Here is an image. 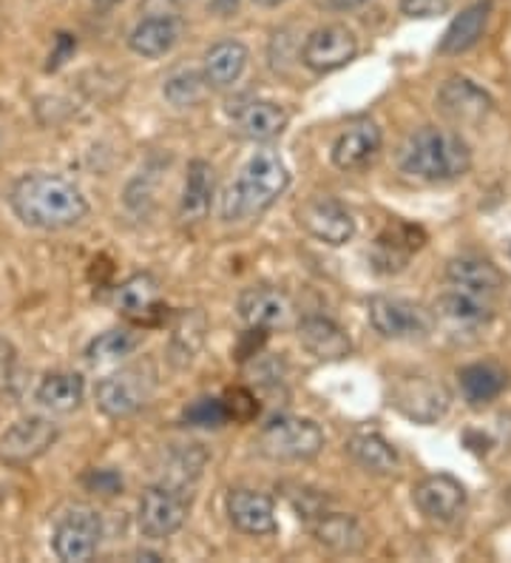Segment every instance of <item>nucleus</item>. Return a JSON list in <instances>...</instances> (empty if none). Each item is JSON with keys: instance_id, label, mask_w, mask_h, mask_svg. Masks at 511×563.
<instances>
[{"instance_id": "obj_1", "label": "nucleus", "mask_w": 511, "mask_h": 563, "mask_svg": "<svg viewBox=\"0 0 511 563\" xmlns=\"http://www.w3.org/2000/svg\"><path fill=\"white\" fill-rule=\"evenodd\" d=\"M14 217L29 228L63 231L86 220L89 202L71 179L60 174H26L9 191Z\"/></svg>"}, {"instance_id": "obj_2", "label": "nucleus", "mask_w": 511, "mask_h": 563, "mask_svg": "<svg viewBox=\"0 0 511 563\" xmlns=\"http://www.w3.org/2000/svg\"><path fill=\"white\" fill-rule=\"evenodd\" d=\"M398 165L421 183H452L469 174L471 152L457 131L441 125H423L401 145Z\"/></svg>"}, {"instance_id": "obj_3", "label": "nucleus", "mask_w": 511, "mask_h": 563, "mask_svg": "<svg viewBox=\"0 0 511 563\" xmlns=\"http://www.w3.org/2000/svg\"><path fill=\"white\" fill-rule=\"evenodd\" d=\"M290 186V172L285 159L273 148H262L245 163L238 179L225 191L222 220L238 222L265 213Z\"/></svg>"}, {"instance_id": "obj_4", "label": "nucleus", "mask_w": 511, "mask_h": 563, "mask_svg": "<svg viewBox=\"0 0 511 563\" xmlns=\"http://www.w3.org/2000/svg\"><path fill=\"white\" fill-rule=\"evenodd\" d=\"M256 446L270 461H310L324 450V433L315 421L281 416L262 430Z\"/></svg>"}, {"instance_id": "obj_5", "label": "nucleus", "mask_w": 511, "mask_h": 563, "mask_svg": "<svg viewBox=\"0 0 511 563\" xmlns=\"http://www.w3.org/2000/svg\"><path fill=\"white\" fill-rule=\"evenodd\" d=\"M389 405L415 424H437L449 410V393L432 376L407 373L389 382Z\"/></svg>"}, {"instance_id": "obj_6", "label": "nucleus", "mask_w": 511, "mask_h": 563, "mask_svg": "<svg viewBox=\"0 0 511 563\" xmlns=\"http://www.w3.org/2000/svg\"><path fill=\"white\" fill-rule=\"evenodd\" d=\"M151 393H154V373L148 367H125L97 382L95 401L102 416L129 419L148 405Z\"/></svg>"}, {"instance_id": "obj_7", "label": "nucleus", "mask_w": 511, "mask_h": 563, "mask_svg": "<svg viewBox=\"0 0 511 563\" xmlns=\"http://www.w3.org/2000/svg\"><path fill=\"white\" fill-rule=\"evenodd\" d=\"M367 317L378 336L392 339V342H409V339H423L432 333L435 317L421 305L398 299V296H373L367 305Z\"/></svg>"}, {"instance_id": "obj_8", "label": "nucleus", "mask_w": 511, "mask_h": 563, "mask_svg": "<svg viewBox=\"0 0 511 563\" xmlns=\"http://www.w3.org/2000/svg\"><path fill=\"white\" fill-rule=\"evenodd\" d=\"M57 439H60L57 424L43 419V416L14 421L7 433L0 435V464L12 470L29 467L37 459H43Z\"/></svg>"}, {"instance_id": "obj_9", "label": "nucleus", "mask_w": 511, "mask_h": 563, "mask_svg": "<svg viewBox=\"0 0 511 563\" xmlns=\"http://www.w3.org/2000/svg\"><path fill=\"white\" fill-rule=\"evenodd\" d=\"M188 512H191V504L185 501V495L177 487H168V484H159V487H148L140 498V532L145 538H154V541H163V538L177 536L179 529L188 521Z\"/></svg>"}, {"instance_id": "obj_10", "label": "nucleus", "mask_w": 511, "mask_h": 563, "mask_svg": "<svg viewBox=\"0 0 511 563\" xmlns=\"http://www.w3.org/2000/svg\"><path fill=\"white\" fill-rule=\"evenodd\" d=\"M102 541V521L91 507L68 509L57 521L52 536V550L66 563H86L97 555Z\"/></svg>"}, {"instance_id": "obj_11", "label": "nucleus", "mask_w": 511, "mask_h": 563, "mask_svg": "<svg viewBox=\"0 0 511 563\" xmlns=\"http://www.w3.org/2000/svg\"><path fill=\"white\" fill-rule=\"evenodd\" d=\"M355 55H358V37L353 35V29L330 23L310 32L301 48V63L315 75H330L353 63Z\"/></svg>"}, {"instance_id": "obj_12", "label": "nucleus", "mask_w": 511, "mask_h": 563, "mask_svg": "<svg viewBox=\"0 0 511 563\" xmlns=\"http://www.w3.org/2000/svg\"><path fill=\"white\" fill-rule=\"evenodd\" d=\"M296 220L313 240L324 245H347L355 236V220L347 208L333 197H310L296 211Z\"/></svg>"}, {"instance_id": "obj_13", "label": "nucleus", "mask_w": 511, "mask_h": 563, "mask_svg": "<svg viewBox=\"0 0 511 563\" xmlns=\"http://www.w3.org/2000/svg\"><path fill=\"white\" fill-rule=\"evenodd\" d=\"M437 106L455 123L477 125L489 118L495 103H491V97L477 82H471L469 77H449L437 89Z\"/></svg>"}, {"instance_id": "obj_14", "label": "nucleus", "mask_w": 511, "mask_h": 563, "mask_svg": "<svg viewBox=\"0 0 511 563\" xmlns=\"http://www.w3.org/2000/svg\"><path fill=\"white\" fill-rule=\"evenodd\" d=\"M225 509L233 527L245 536H273L279 529L276 504H273L270 495L256 493V489H231Z\"/></svg>"}, {"instance_id": "obj_15", "label": "nucleus", "mask_w": 511, "mask_h": 563, "mask_svg": "<svg viewBox=\"0 0 511 563\" xmlns=\"http://www.w3.org/2000/svg\"><path fill=\"white\" fill-rule=\"evenodd\" d=\"M412 498H415V507L421 509V516H426L430 521L446 523L460 516V509L466 504V489L457 478L441 473L423 478L415 493H412Z\"/></svg>"}, {"instance_id": "obj_16", "label": "nucleus", "mask_w": 511, "mask_h": 563, "mask_svg": "<svg viewBox=\"0 0 511 563\" xmlns=\"http://www.w3.org/2000/svg\"><path fill=\"white\" fill-rule=\"evenodd\" d=\"M290 313H293V305H290V299L279 288L256 285V288H245L238 294V317L245 319L251 328H285Z\"/></svg>"}, {"instance_id": "obj_17", "label": "nucleus", "mask_w": 511, "mask_h": 563, "mask_svg": "<svg viewBox=\"0 0 511 563\" xmlns=\"http://www.w3.org/2000/svg\"><path fill=\"white\" fill-rule=\"evenodd\" d=\"M381 152V129L373 120L349 125L333 143V163L341 172H362Z\"/></svg>"}, {"instance_id": "obj_18", "label": "nucleus", "mask_w": 511, "mask_h": 563, "mask_svg": "<svg viewBox=\"0 0 511 563\" xmlns=\"http://www.w3.org/2000/svg\"><path fill=\"white\" fill-rule=\"evenodd\" d=\"M446 279L455 290H464L471 296H484V299H495L503 290V274L498 265H491L484 256H457L446 265Z\"/></svg>"}, {"instance_id": "obj_19", "label": "nucleus", "mask_w": 511, "mask_h": 563, "mask_svg": "<svg viewBox=\"0 0 511 563\" xmlns=\"http://www.w3.org/2000/svg\"><path fill=\"white\" fill-rule=\"evenodd\" d=\"M299 342L319 362H341L353 353V342L341 324L327 317H307L299 322Z\"/></svg>"}, {"instance_id": "obj_20", "label": "nucleus", "mask_w": 511, "mask_h": 563, "mask_svg": "<svg viewBox=\"0 0 511 563\" xmlns=\"http://www.w3.org/2000/svg\"><path fill=\"white\" fill-rule=\"evenodd\" d=\"M435 317L452 330H484L495 317V310L484 296H471L452 288L435 302Z\"/></svg>"}, {"instance_id": "obj_21", "label": "nucleus", "mask_w": 511, "mask_h": 563, "mask_svg": "<svg viewBox=\"0 0 511 563\" xmlns=\"http://www.w3.org/2000/svg\"><path fill=\"white\" fill-rule=\"evenodd\" d=\"M491 18V0H477L471 7H466L464 12L457 14L455 21L449 23V29L443 32L441 43H437V52L441 55H464L471 46L480 43V37L486 35V26H489Z\"/></svg>"}, {"instance_id": "obj_22", "label": "nucleus", "mask_w": 511, "mask_h": 563, "mask_svg": "<svg viewBox=\"0 0 511 563\" xmlns=\"http://www.w3.org/2000/svg\"><path fill=\"white\" fill-rule=\"evenodd\" d=\"M213 186H216V177H213L211 163L193 159V163L188 165V177H185L182 202H179V220L202 222L204 217H208V211H211Z\"/></svg>"}, {"instance_id": "obj_23", "label": "nucleus", "mask_w": 511, "mask_h": 563, "mask_svg": "<svg viewBox=\"0 0 511 563\" xmlns=\"http://www.w3.org/2000/svg\"><path fill=\"white\" fill-rule=\"evenodd\" d=\"M313 536L321 547L338 552V555H355L367 547V532L362 523L353 516H341V512H330V516H319L313 523Z\"/></svg>"}, {"instance_id": "obj_24", "label": "nucleus", "mask_w": 511, "mask_h": 563, "mask_svg": "<svg viewBox=\"0 0 511 563\" xmlns=\"http://www.w3.org/2000/svg\"><path fill=\"white\" fill-rule=\"evenodd\" d=\"M179 37V26L174 18H168V14H154V18H145V21H140L134 26V32H131L129 37V46L134 55L140 57H163L168 55L170 48H174V43H177Z\"/></svg>"}, {"instance_id": "obj_25", "label": "nucleus", "mask_w": 511, "mask_h": 563, "mask_svg": "<svg viewBox=\"0 0 511 563\" xmlns=\"http://www.w3.org/2000/svg\"><path fill=\"white\" fill-rule=\"evenodd\" d=\"M347 453L353 455L358 467H364L373 475H396L401 470V459H398L396 446L378 433H355L347 441Z\"/></svg>"}, {"instance_id": "obj_26", "label": "nucleus", "mask_w": 511, "mask_h": 563, "mask_svg": "<svg viewBox=\"0 0 511 563\" xmlns=\"http://www.w3.org/2000/svg\"><path fill=\"white\" fill-rule=\"evenodd\" d=\"M247 66V48L238 41H222L204 55V80L213 89H227L242 77Z\"/></svg>"}, {"instance_id": "obj_27", "label": "nucleus", "mask_w": 511, "mask_h": 563, "mask_svg": "<svg viewBox=\"0 0 511 563\" xmlns=\"http://www.w3.org/2000/svg\"><path fill=\"white\" fill-rule=\"evenodd\" d=\"M287 123H290V114L273 100H253L238 111V129L247 140H256V143L279 137Z\"/></svg>"}, {"instance_id": "obj_28", "label": "nucleus", "mask_w": 511, "mask_h": 563, "mask_svg": "<svg viewBox=\"0 0 511 563\" xmlns=\"http://www.w3.org/2000/svg\"><path fill=\"white\" fill-rule=\"evenodd\" d=\"M423 231L415 225H407V222H396L389 225L381 236H378V245H375V265H387L384 271H401L407 265L409 254L418 251L423 245Z\"/></svg>"}, {"instance_id": "obj_29", "label": "nucleus", "mask_w": 511, "mask_h": 563, "mask_svg": "<svg viewBox=\"0 0 511 563\" xmlns=\"http://www.w3.org/2000/svg\"><path fill=\"white\" fill-rule=\"evenodd\" d=\"M82 396H86V382H82L80 373L63 371L43 376V382L37 385V393H34L37 405L52 412L77 410L82 405Z\"/></svg>"}, {"instance_id": "obj_30", "label": "nucleus", "mask_w": 511, "mask_h": 563, "mask_svg": "<svg viewBox=\"0 0 511 563\" xmlns=\"http://www.w3.org/2000/svg\"><path fill=\"white\" fill-rule=\"evenodd\" d=\"M506 385H509V376L495 362H477L460 371V390L471 405H489L506 390Z\"/></svg>"}, {"instance_id": "obj_31", "label": "nucleus", "mask_w": 511, "mask_h": 563, "mask_svg": "<svg viewBox=\"0 0 511 563\" xmlns=\"http://www.w3.org/2000/svg\"><path fill=\"white\" fill-rule=\"evenodd\" d=\"M116 308L123 310L129 319H148L151 313H157L159 305V282L151 274H134L125 279L116 290Z\"/></svg>"}, {"instance_id": "obj_32", "label": "nucleus", "mask_w": 511, "mask_h": 563, "mask_svg": "<svg viewBox=\"0 0 511 563\" xmlns=\"http://www.w3.org/2000/svg\"><path fill=\"white\" fill-rule=\"evenodd\" d=\"M136 344H140V336H136L134 330H123V328L105 330V333L91 339L89 347H86V358L95 364L116 362V358L134 353Z\"/></svg>"}, {"instance_id": "obj_33", "label": "nucleus", "mask_w": 511, "mask_h": 563, "mask_svg": "<svg viewBox=\"0 0 511 563\" xmlns=\"http://www.w3.org/2000/svg\"><path fill=\"white\" fill-rule=\"evenodd\" d=\"M204 75L191 69H182L177 75H170L168 82H165V97L170 103L185 109V106H197L204 95Z\"/></svg>"}, {"instance_id": "obj_34", "label": "nucleus", "mask_w": 511, "mask_h": 563, "mask_svg": "<svg viewBox=\"0 0 511 563\" xmlns=\"http://www.w3.org/2000/svg\"><path fill=\"white\" fill-rule=\"evenodd\" d=\"M227 412V421H238V424H247L259 416V401L247 387H231L222 399Z\"/></svg>"}, {"instance_id": "obj_35", "label": "nucleus", "mask_w": 511, "mask_h": 563, "mask_svg": "<svg viewBox=\"0 0 511 563\" xmlns=\"http://www.w3.org/2000/svg\"><path fill=\"white\" fill-rule=\"evenodd\" d=\"M227 421V412L222 399H197L185 410V424L193 427H222Z\"/></svg>"}, {"instance_id": "obj_36", "label": "nucleus", "mask_w": 511, "mask_h": 563, "mask_svg": "<svg viewBox=\"0 0 511 563\" xmlns=\"http://www.w3.org/2000/svg\"><path fill=\"white\" fill-rule=\"evenodd\" d=\"M452 0H401V12L407 18H418V21H430V18H441L449 12Z\"/></svg>"}, {"instance_id": "obj_37", "label": "nucleus", "mask_w": 511, "mask_h": 563, "mask_svg": "<svg viewBox=\"0 0 511 563\" xmlns=\"http://www.w3.org/2000/svg\"><path fill=\"white\" fill-rule=\"evenodd\" d=\"M55 43H57V48H55V52H52V55H48V66H46L48 71L60 69L63 63H66L68 57L75 55V48H77V41L71 35H57Z\"/></svg>"}, {"instance_id": "obj_38", "label": "nucleus", "mask_w": 511, "mask_h": 563, "mask_svg": "<svg viewBox=\"0 0 511 563\" xmlns=\"http://www.w3.org/2000/svg\"><path fill=\"white\" fill-rule=\"evenodd\" d=\"M86 484L95 489H102L105 495H114L116 489L123 487V482H120V475L114 473H95L91 478H86Z\"/></svg>"}, {"instance_id": "obj_39", "label": "nucleus", "mask_w": 511, "mask_h": 563, "mask_svg": "<svg viewBox=\"0 0 511 563\" xmlns=\"http://www.w3.org/2000/svg\"><path fill=\"white\" fill-rule=\"evenodd\" d=\"M364 0H324V7L333 9V12H349V9L362 7Z\"/></svg>"}, {"instance_id": "obj_40", "label": "nucleus", "mask_w": 511, "mask_h": 563, "mask_svg": "<svg viewBox=\"0 0 511 563\" xmlns=\"http://www.w3.org/2000/svg\"><path fill=\"white\" fill-rule=\"evenodd\" d=\"M253 3H256V7H262V9H276V7H281L285 0H253Z\"/></svg>"}, {"instance_id": "obj_41", "label": "nucleus", "mask_w": 511, "mask_h": 563, "mask_svg": "<svg viewBox=\"0 0 511 563\" xmlns=\"http://www.w3.org/2000/svg\"><path fill=\"white\" fill-rule=\"evenodd\" d=\"M116 3H123V0H95V7H100V9H111V7H116Z\"/></svg>"}, {"instance_id": "obj_42", "label": "nucleus", "mask_w": 511, "mask_h": 563, "mask_svg": "<svg viewBox=\"0 0 511 563\" xmlns=\"http://www.w3.org/2000/svg\"><path fill=\"white\" fill-rule=\"evenodd\" d=\"M0 29H3V12H0Z\"/></svg>"}]
</instances>
